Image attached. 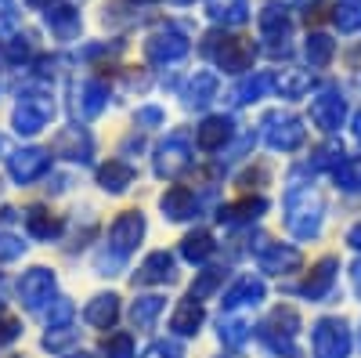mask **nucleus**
<instances>
[{
    "label": "nucleus",
    "instance_id": "48",
    "mask_svg": "<svg viewBox=\"0 0 361 358\" xmlns=\"http://www.w3.org/2000/svg\"><path fill=\"white\" fill-rule=\"evenodd\" d=\"M347 243H350L354 250H361V221H357V225H354V228L347 232Z\"/></svg>",
    "mask_w": 361,
    "mask_h": 358
},
{
    "label": "nucleus",
    "instance_id": "1",
    "mask_svg": "<svg viewBox=\"0 0 361 358\" xmlns=\"http://www.w3.org/2000/svg\"><path fill=\"white\" fill-rule=\"evenodd\" d=\"M325 225V203L311 185H293L286 192V228L300 243H311L322 235Z\"/></svg>",
    "mask_w": 361,
    "mask_h": 358
},
{
    "label": "nucleus",
    "instance_id": "30",
    "mask_svg": "<svg viewBox=\"0 0 361 358\" xmlns=\"http://www.w3.org/2000/svg\"><path fill=\"white\" fill-rule=\"evenodd\" d=\"M260 29H264V37L271 40V44H282L286 47V37H289V18H286V11L282 8H264V15H260Z\"/></svg>",
    "mask_w": 361,
    "mask_h": 358
},
{
    "label": "nucleus",
    "instance_id": "4",
    "mask_svg": "<svg viewBox=\"0 0 361 358\" xmlns=\"http://www.w3.org/2000/svg\"><path fill=\"white\" fill-rule=\"evenodd\" d=\"M260 138L271 153H296L307 138V127L300 124L293 112H267L264 116V127H260Z\"/></svg>",
    "mask_w": 361,
    "mask_h": 358
},
{
    "label": "nucleus",
    "instance_id": "34",
    "mask_svg": "<svg viewBox=\"0 0 361 358\" xmlns=\"http://www.w3.org/2000/svg\"><path fill=\"white\" fill-rule=\"evenodd\" d=\"M275 87L282 91V98H304V95L311 91V73L289 69V73H282V76L275 80Z\"/></svg>",
    "mask_w": 361,
    "mask_h": 358
},
{
    "label": "nucleus",
    "instance_id": "32",
    "mask_svg": "<svg viewBox=\"0 0 361 358\" xmlns=\"http://www.w3.org/2000/svg\"><path fill=\"white\" fill-rule=\"evenodd\" d=\"M25 228H29V235H33V239H54L58 232H62L58 217H51L47 210H40V206L25 210Z\"/></svg>",
    "mask_w": 361,
    "mask_h": 358
},
{
    "label": "nucleus",
    "instance_id": "20",
    "mask_svg": "<svg viewBox=\"0 0 361 358\" xmlns=\"http://www.w3.org/2000/svg\"><path fill=\"white\" fill-rule=\"evenodd\" d=\"M148 58H152V62H177V58H185V51H188V40L177 33V29H159V33L148 40Z\"/></svg>",
    "mask_w": 361,
    "mask_h": 358
},
{
    "label": "nucleus",
    "instance_id": "27",
    "mask_svg": "<svg viewBox=\"0 0 361 358\" xmlns=\"http://www.w3.org/2000/svg\"><path fill=\"white\" fill-rule=\"evenodd\" d=\"M250 315L246 311H224L221 315V344L228 347H243L250 340Z\"/></svg>",
    "mask_w": 361,
    "mask_h": 358
},
{
    "label": "nucleus",
    "instance_id": "23",
    "mask_svg": "<svg viewBox=\"0 0 361 358\" xmlns=\"http://www.w3.org/2000/svg\"><path fill=\"white\" fill-rule=\"evenodd\" d=\"M214 253H217V243L206 228H195V232H188L185 239H180V257H185L188 264H206Z\"/></svg>",
    "mask_w": 361,
    "mask_h": 358
},
{
    "label": "nucleus",
    "instance_id": "28",
    "mask_svg": "<svg viewBox=\"0 0 361 358\" xmlns=\"http://www.w3.org/2000/svg\"><path fill=\"white\" fill-rule=\"evenodd\" d=\"M214 95H217V76H214V73H195V76L188 80V87H185V105L202 109Z\"/></svg>",
    "mask_w": 361,
    "mask_h": 358
},
{
    "label": "nucleus",
    "instance_id": "47",
    "mask_svg": "<svg viewBox=\"0 0 361 358\" xmlns=\"http://www.w3.org/2000/svg\"><path fill=\"white\" fill-rule=\"evenodd\" d=\"M350 286H354L357 301H361V261H354V264H350Z\"/></svg>",
    "mask_w": 361,
    "mask_h": 358
},
{
    "label": "nucleus",
    "instance_id": "37",
    "mask_svg": "<svg viewBox=\"0 0 361 358\" xmlns=\"http://www.w3.org/2000/svg\"><path fill=\"white\" fill-rule=\"evenodd\" d=\"M333 18L340 25V33H361V0H347V4H340Z\"/></svg>",
    "mask_w": 361,
    "mask_h": 358
},
{
    "label": "nucleus",
    "instance_id": "22",
    "mask_svg": "<svg viewBox=\"0 0 361 358\" xmlns=\"http://www.w3.org/2000/svg\"><path fill=\"white\" fill-rule=\"evenodd\" d=\"M202 322H206V311H202V304L188 297V301H180V304L173 308V315H170V330H173L177 337H195Z\"/></svg>",
    "mask_w": 361,
    "mask_h": 358
},
{
    "label": "nucleus",
    "instance_id": "39",
    "mask_svg": "<svg viewBox=\"0 0 361 358\" xmlns=\"http://www.w3.org/2000/svg\"><path fill=\"white\" fill-rule=\"evenodd\" d=\"M343 160H347V153H343L340 145H333V141H329V145L314 148V160H311V167H314V170H336Z\"/></svg>",
    "mask_w": 361,
    "mask_h": 358
},
{
    "label": "nucleus",
    "instance_id": "9",
    "mask_svg": "<svg viewBox=\"0 0 361 358\" xmlns=\"http://www.w3.org/2000/svg\"><path fill=\"white\" fill-rule=\"evenodd\" d=\"M145 239V214L141 210H127V214H119L109 228V250L116 253H123L130 257V250Z\"/></svg>",
    "mask_w": 361,
    "mask_h": 358
},
{
    "label": "nucleus",
    "instance_id": "52",
    "mask_svg": "<svg viewBox=\"0 0 361 358\" xmlns=\"http://www.w3.org/2000/svg\"><path fill=\"white\" fill-rule=\"evenodd\" d=\"M357 347H361V330H357Z\"/></svg>",
    "mask_w": 361,
    "mask_h": 358
},
{
    "label": "nucleus",
    "instance_id": "15",
    "mask_svg": "<svg viewBox=\"0 0 361 358\" xmlns=\"http://www.w3.org/2000/svg\"><path fill=\"white\" fill-rule=\"evenodd\" d=\"M231 138H235L231 116H206L202 124L195 127V145L202 148V153H221Z\"/></svg>",
    "mask_w": 361,
    "mask_h": 358
},
{
    "label": "nucleus",
    "instance_id": "3",
    "mask_svg": "<svg viewBox=\"0 0 361 358\" xmlns=\"http://www.w3.org/2000/svg\"><path fill=\"white\" fill-rule=\"evenodd\" d=\"M354 337H350V326L340 315H325L311 326V351L314 358H350Z\"/></svg>",
    "mask_w": 361,
    "mask_h": 358
},
{
    "label": "nucleus",
    "instance_id": "16",
    "mask_svg": "<svg viewBox=\"0 0 361 358\" xmlns=\"http://www.w3.org/2000/svg\"><path fill=\"white\" fill-rule=\"evenodd\" d=\"M267 214V199L264 196H246V199H238V203H228L217 210V221L228 225V228H243V225H253Z\"/></svg>",
    "mask_w": 361,
    "mask_h": 358
},
{
    "label": "nucleus",
    "instance_id": "26",
    "mask_svg": "<svg viewBox=\"0 0 361 358\" xmlns=\"http://www.w3.org/2000/svg\"><path fill=\"white\" fill-rule=\"evenodd\" d=\"M105 102H109V91H105V87H102L98 80H90V83L76 87V116L94 119V116L105 109Z\"/></svg>",
    "mask_w": 361,
    "mask_h": 358
},
{
    "label": "nucleus",
    "instance_id": "12",
    "mask_svg": "<svg viewBox=\"0 0 361 358\" xmlns=\"http://www.w3.org/2000/svg\"><path fill=\"white\" fill-rule=\"evenodd\" d=\"M336 272H340V261L336 257H322L314 268H311V275L300 282V297H307V301H325L329 293H333L336 286Z\"/></svg>",
    "mask_w": 361,
    "mask_h": 358
},
{
    "label": "nucleus",
    "instance_id": "6",
    "mask_svg": "<svg viewBox=\"0 0 361 358\" xmlns=\"http://www.w3.org/2000/svg\"><path fill=\"white\" fill-rule=\"evenodd\" d=\"M206 54L228 73H243L253 66V44L238 40V37H209Z\"/></svg>",
    "mask_w": 361,
    "mask_h": 358
},
{
    "label": "nucleus",
    "instance_id": "49",
    "mask_svg": "<svg viewBox=\"0 0 361 358\" xmlns=\"http://www.w3.org/2000/svg\"><path fill=\"white\" fill-rule=\"evenodd\" d=\"M350 131H354V141L361 145V109L354 112V119H350Z\"/></svg>",
    "mask_w": 361,
    "mask_h": 358
},
{
    "label": "nucleus",
    "instance_id": "36",
    "mask_svg": "<svg viewBox=\"0 0 361 358\" xmlns=\"http://www.w3.org/2000/svg\"><path fill=\"white\" fill-rule=\"evenodd\" d=\"M209 15L217 22L238 25V22H246V0H209Z\"/></svg>",
    "mask_w": 361,
    "mask_h": 358
},
{
    "label": "nucleus",
    "instance_id": "24",
    "mask_svg": "<svg viewBox=\"0 0 361 358\" xmlns=\"http://www.w3.org/2000/svg\"><path fill=\"white\" fill-rule=\"evenodd\" d=\"M98 185L105 192H127L134 185V167L127 160H109L102 170H98Z\"/></svg>",
    "mask_w": 361,
    "mask_h": 358
},
{
    "label": "nucleus",
    "instance_id": "51",
    "mask_svg": "<svg viewBox=\"0 0 361 358\" xmlns=\"http://www.w3.org/2000/svg\"><path fill=\"white\" fill-rule=\"evenodd\" d=\"M289 4H296V8H304V4H311V0H289Z\"/></svg>",
    "mask_w": 361,
    "mask_h": 358
},
{
    "label": "nucleus",
    "instance_id": "2",
    "mask_svg": "<svg viewBox=\"0 0 361 358\" xmlns=\"http://www.w3.org/2000/svg\"><path fill=\"white\" fill-rule=\"evenodd\" d=\"M257 337H260V344L275 358H300V344H296V337H300V315H296V308L279 304L260 322Z\"/></svg>",
    "mask_w": 361,
    "mask_h": 358
},
{
    "label": "nucleus",
    "instance_id": "45",
    "mask_svg": "<svg viewBox=\"0 0 361 358\" xmlns=\"http://www.w3.org/2000/svg\"><path fill=\"white\" fill-rule=\"evenodd\" d=\"M18 333H22V326H18L11 315H4V318H0V344H11Z\"/></svg>",
    "mask_w": 361,
    "mask_h": 358
},
{
    "label": "nucleus",
    "instance_id": "13",
    "mask_svg": "<svg viewBox=\"0 0 361 358\" xmlns=\"http://www.w3.org/2000/svg\"><path fill=\"white\" fill-rule=\"evenodd\" d=\"M264 293H267V286H264V279H257V275L235 279L231 290L224 293V311H253V308L264 301Z\"/></svg>",
    "mask_w": 361,
    "mask_h": 358
},
{
    "label": "nucleus",
    "instance_id": "46",
    "mask_svg": "<svg viewBox=\"0 0 361 358\" xmlns=\"http://www.w3.org/2000/svg\"><path fill=\"white\" fill-rule=\"evenodd\" d=\"M137 124H145V127H159V124H163V109H156V105L137 109Z\"/></svg>",
    "mask_w": 361,
    "mask_h": 358
},
{
    "label": "nucleus",
    "instance_id": "8",
    "mask_svg": "<svg viewBox=\"0 0 361 358\" xmlns=\"http://www.w3.org/2000/svg\"><path fill=\"white\" fill-rule=\"evenodd\" d=\"M257 264H260V272H267V275H289V272H296V268L304 264V253H300L296 246H289V243H271V239H260Z\"/></svg>",
    "mask_w": 361,
    "mask_h": 358
},
{
    "label": "nucleus",
    "instance_id": "50",
    "mask_svg": "<svg viewBox=\"0 0 361 358\" xmlns=\"http://www.w3.org/2000/svg\"><path fill=\"white\" fill-rule=\"evenodd\" d=\"M0 156H8V138L0 134Z\"/></svg>",
    "mask_w": 361,
    "mask_h": 358
},
{
    "label": "nucleus",
    "instance_id": "5",
    "mask_svg": "<svg viewBox=\"0 0 361 358\" xmlns=\"http://www.w3.org/2000/svg\"><path fill=\"white\" fill-rule=\"evenodd\" d=\"M188 167H192V138L185 131H173L156 148V174L166 177V181H173V177H180Z\"/></svg>",
    "mask_w": 361,
    "mask_h": 358
},
{
    "label": "nucleus",
    "instance_id": "43",
    "mask_svg": "<svg viewBox=\"0 0 361 358\" xmlns=\"http://www.w3.org/2000/svg\"><path fill=\"white\" fill-rule=\"evenodd\" d=\"M141 358H185V351L173 340H156V344H148V351Z\"/></svg>",
    "mask_w": 361,
    "mask_h": 358
},
{
    "label": "nucleus",
    "instance_id": "17",
    "mask_svg": "<svg viewBox=\"0 0 361 358\" xmlns=\"http://www.w3.org/2000/svg\"><path fill=\"white\" fill-rule=\"evenodd\" d=\"M173 272H177L173 253L170 250H152L141 261L134 282H141V286H163V282H173Z\"/></svg>",
    "mask_w": 361,
    "mask_h": 358
},
{
    "label": "nucleus",
    "instance_id": "44",
    "mask_svg": "<svg viewBox=\"0 0 361 358\" xmlns=\"http://www.w3.org/2000/svg\"><path fill=\"white\" fill-rule=\"evenodd\" d=\"M73 340H76V333L66 326V330H51V333L44 337V347H47V351H62V347H69Z\"/></svg>",
    "mask_w": 361,
    "mask_h": 358
},
{
    "label": "nucleus",
    "instance_id": "19",
    "mask_svg": "<svg viewBox=\"0 0 361 358\" xmlns=\"http://www.w3.org/2000/svg\"><path fill=\"white\" fill-rule=\"evenodd\" d=\"M159 206H163V217H170V221H188V217L199 214V199H195V192L188 185L166 189L163 199H159Z\"/></svg>",
    "mask_w": 361,
    "mask_h": 358
},
{
    "label": "nucleus",
    "instance_id": "40",
    "mask_svg": "<svg viewBox=\"0 0 361 358\" xmlns=\"http://www.w3.org/2000/svg\"><path fill=\"white\" fill-rule=\"evenodd\" d=\"M123 264H127V257H123V253H116V250H109V246L94 257L98 275H119V272H123Z\"/></svg>",
    "mask_w": 361,
    "mask_h": 358
},
{
    "label": "nucleus",
    "instance_id": "10",
    "mask_svg": "<svg viewBox=\"0 0 361 358\" xmlns=\"http://www.w3.org/2000/svg\"><path fill=\"white\" fill-rule=\"evenodd\" d=\"M51 293H54V272L51 268H29L18 282V297L29 311H40L51 301Z\"/></svg>",
    "mask_w": 361,
    "mask_h": 358
},
{
    "label": "nucleus",
    "instance_id": "7",
    "mask_svg": "<svg viewBox=\"0 0 361 358\" xmlns=\"http://www.w3.org/2000/svg\"><path fill=\"white\" fill-rule=\"evenodd\" d=\"M311 119H314V127L325 131V134H336L343 127V119H347V98L340 87H325V91L311 102Z\"/></svg>",
    "mask_w": 361,
    "mask_h": 358
},
{
    "label": "nucleus",
    "instance_id": "33",
    "mask_svg": "<svg viewBox=\"0 0 361 358\" xmlns=\"http://www.w3.org/2000/svg\"><path fill=\"white\" fill-rule=\"evenodd\" d=\"M304 54H307V62H311L314 69H322V66H329V62H333L336 44L329 40L325 33H311V37H307V44H304Z\"/></svg>",
    "mask_w": 361,
    "mask_h": 358
},
{
    "label": "nucleus",
    "instance_id": "21",
    "mask_svg": "<svg viewBox=\"0 0 361 358\" xmlns=\"http://www.w3.org/2000/svg\"><path fill=\"white\" fill-rule=\"evenodd\" d=\"M119 318V297L116 293H98L94 301L83 308V322L94 326V330H112Z\"/></svg>",
    "mask_w": 361,
    "mask_h": 358
},
{
    "label": "nucleus",
    "instance_id": "35",
    "mask_svg": "<svg viewBox=\"0 0 361 358\" xmlns=\"http://www.w3.org/2000/svg\"><path fill=\"white\" fill-rule=\"evenodd\" d=\"M221 282H224V268H206V272H199V279L192 282V290H188V297L192 301H206V297H214L217 290H221Z\"/></svg>",
    "mask_w": 361,
    "mask_h": 358
},
{
    "label": "nucleus",
    "instance_id": "53",
    "mask_svg": "<svg viewBox=\"0 0 361 358\" xmlns=\"http://www.w3.org/2000/svg\"><path fill=\"white\" fill-rule=\"evenodd\" d=\"M73 358H87V354H73Z\"/></svg>",
    "mask_w": 361,
    "mask_h": 358
},
{
    "label": "nucleus",
    "instance_id": "54",
    "mask_svg": "<svg viewBox=\"0 0 361 358\" xmlns=\"http://www.w3.org/2000/svg\"><path fill=\"white\" fill-rule=\"evenodd\" d=\"M180 4H188V0H180Z\"/></svg>",
    "mask_w": 361,
    "mask_h": 358
},
{
    "label": "nucleus",
    "instance_id": "29",
    "mask_svg": "<svg viewBox=\"0 0 361 358\" xmlns=\"http://www.w3.org/2000/svg\"><path fill=\"white\" fill-rule=\"evenodd\" d=\"M166 308V297H159V293H148V297H137V301L130 304V318H134V326L137 330H148L156 318H159V311Z\"/></svg>",
    "mask_w": 361,
    "mask_h": 358
},
{
    "label": "nucleus",
    "instance_id": "25",
    "mask_svg": "<svg viewBox=\"0 0 361 358\" xmlns=\"http://www.w3.org/2000/svg\"><path fill=\"white\" fill-rule=\"evenodd\" d=\"M271 87H275V76H267V73H257V76H246V80H238L235 83V91H231V102L235 105H253L260 102Z\"/></svg>",
    "mask_w": 361,
    "mask_h": 358
},
{
    "label": "nucleus",
    "instance_id": "41",
    "mask_svg": "<svg viewBox=\"0 0 361 358\" xmlns=\"http://www.w3.org/2000/svg\"><path fill=\"white\" fill-rule=\"evenodd\" d=\"M109 358H134V337L130 333H112L102 347Z\"/></svg>",
    "mask_w": 361,
    "mask_h": 358
},
{
    "label": "nucleus",
    "instance_id": "42",
    "mask_svg": "<svg viewBox=\"0 0 361 358\" xmlns=\"http://www.w3.org/2000/svg\"><path fill=\"white\" fill-rule=\"evenodd\" d=\"M22 250H25V243L15 232H0V261H15V257H22Z\"/></svg>",
    "mask_w": 361,
    "mask_h": 358
},
{
    "label": "nucleus",
    "instance_id": "31",
    "mask_svg": "<svg viewBox=\"0 0 361 358\" xmlns=\"http://www.w3.org/2000/svg\"><path fill=\"white\" fill-rule=\"evenodd\" d=\"M333 177H336V189H340V192L357 196V192H361V160H357V156H347V160L333 170Z\"/></svg>",
    "mask_w": 361,
    "mask_h": 358
},
{
    "label": "nucleus",
    "instance_id": "11",
    "mask_svg": "<svg viewBox=\"0 0 361 358\" xmlns=\"http://www.w3.org/2000/svg\"><path fill=\"white\" fill-rule=\"evenodd\" d=\"M51 116H54L51 98L29 95V98H22L18 109H15V131H18V134H40V131L51 124Z\"/></svg>",
    "mask_w": 361,
    "mask_h": 358
},
{
    "label": "nucleus",
    "instance_id": "18",
    "mask_svg": "<svg viewBox=\"0 0 361 358\" xmlns=\"http://www.w3.org/2000/svg\"><path fill=\"white\" fill-rule=\"evenodd\" d=\"M54 153L66 156L73 163H90V156H94V141H90V134L83 127H69L54 138Z\"/></svg>",
    "mask_w": 361,
    "mask_h": 358
},
{
    "label": "nucleus",
    "instance_id": "14",
    "mask_svg": "<svg viewBox=\"0 0 361 358\" xmlns=\"http://www.w3.org/2000/svg\"><path fill=\"white\" fill-rule=\"evenodd\" d=\"M47 167H51V156L44 148H22V153L8 156V170L18 185H29V181H37V177H44Z\"/></svg>",
    "mask_w": 361,
    "mask_h": 358
},
{
    "label": "nucleus",
    "instance_id": "38",
    "mask_svg": "<svg viewBox=\"0 0 361 358\" xmlns=\"http://www.w3.org/2000/svg\"><path fill=\"white\" fill-rule=\"evenodd\" d=\"M73 315H76V308H73V301H66V297H58V301L47 308V330H66V326L73 322Z\"/></svg>",
    "mask_w": 361,
    "mask_h": 358
}]
</instances>
